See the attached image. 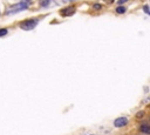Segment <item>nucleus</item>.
<instances>
[{
  "mask_svg": "<svg viewBox=\"0 0 150 135\" xmlns=\"http://www.w3.org/2000/svg\"><path fill=\"white\" fill-rule=\"evenodd\" d=\"M7 34V29H0V36H4Z\"/></svg>",
  "mask_w": 150,
  "mask_h": 135,
  "instance_id": "obj_7",
  "label": "nucleus"
},
{
  "mask_svg": "<svg viewBox=\"0 0 150 135\" xmlns=\"http://www.w3.org/2000/svg\"><path fill=\"white\" fill-rule=\"evenodd\" d=\"M94 7H95L96 9H100V8H101V5H98V4H95V5H94Z\"/></svg>",
  "mask_w": 150,
  "mask_h": 135,
  "instance_id": "obj_8",
  "label": "nucleus"
},
{
  "mask_svg": "<svg viewBox=\"0 0 150 135\" xmlns=\"http://www.w3.org/2000/svg\"><path fill=\"white\" fill-rule=\"evenodd\" d=\"M64 1H73V0H64Z\"/></svg>",
  "mask_w": 150,
  "mask_h": 135,
  "instance_id": "obj_11",
  "label": "nucleus"
},
{
  "mask_svg": "<svg viewBox=\"0 0 150 135\" xmlns=\"http://www.w3.org/2000/svg\"><path fill=\"white\" fill-rule=\"evenodd\" d=\"M116 12H117V13H124V12H125V8H124V7H117Z\"/></svg>",
  "mask_w": 150,
  "mask_h": 135,
  "instance_id": "obj_6",
  "label": "nucleus"
},
{
  "mask_svg": "<svg viewBox=\"0 0 150 135\" xmlns=\"http://www.w3.org/2000/svg\"><path fill=\"white\" fill-rule=\"evenodd\" d=\"M143 133H145V134H149V131H150V129H149V124H146V123H143V124H141V128H139Z\"/></svg>",
  "mask_w": 150,
  "mask_h": 135,
  "instance_id": "obj_5",
  "label": "nucleus"
},
{
  "mask_svg": "<svg viewBox=\"0 0 150 135\" xmlns=\"http://www.w3.org/2000/svg\"><path fill=\"white\" fill-rule=\"evenodd\" d=\"M36 23H38L36 20H26V21H22L20 23V27L25 31H30L36 26Z\"/></svg>",
  "mask_w": 150,
  "mask_h": 135,
  "instance_id": "obj_2",
  "label": "nucleus"
},
{
  "mask_svg": "<svg viewBox=\"0 0 150 135\" xmlns=\"http://www.w3.org/2000/svg\"><path fill=\"white\" fill-rule=\"evenodd\" d=\"M124 1H125V0H118V2H120V4H122V2H124Z\"/></svg>",
  "mask_w": 150,
  "mask_h": 135,
  "instance_id": "obj_10",
  "label": "nucleus"
},
{
  "mask_svg": "<svg viewBox=\"0 0 150 135\" xmlns=\"http://www.w3.org/2000/svg\"><path fill=\"white\" fill-rule=\"evenodd\" d=\"M128 123V120L125 119V117H118V119H116L115 121H114V126L115 127H123V126H125Z\"/></svg>",
  "mask_w": 150,
  "mask_h": 135,
  "instance_id": "obj_3",
  "label": "nucleus"
},
{
  "mask_svg": "<svg viewBox=\"0 0 150 135\" xmlns=\"http://www.w3.org/2000/svg\"><path fill=\"white\" fill-rule=\"evenodd\" d=\"M74 12H75V7H67V8H64V9L61 11V14H62L63 16H69V15H71Z\"/></svg>",
  "mask_w": 150,
  "mask_h": 135,
  "instance_id": "obj_4",
  "label": "nucleus"
},
{
  "mask_svg": "<svg viewBox=\"0 0 150 135\" xmlns=\"http://www.w3.org/2000/svg\"><path fill=\"white\" fill-rule=\"evenodd\" d=\"M28 4H29V2H27V0H26V1H22V2L18 4V5L13 6L12 8H9V9L7 11V14H12V13H18V12H20V11H22V9H25V8H27Z\"/></svg>",
  "mask_w": 150,
  "mask_h": 135,
  "instance_id": "obj_1",
  "label": "nucleus"
},
{
  "mask_svg": "<svg viewBox=\"0 0 150 135\" xmlns=\"http://www.w3.org/2000/svg\"><path fill=\"white\" fill-rule=\"evenodd\" d=\"M144 11H145V13H149V9H148L146 6H144Z\"/></svg>",
  "mask_w": 150,
  "mask_h": 135,
  "instance_id": "obj_9",
  "label": "nucleus"
}]
</instances>
